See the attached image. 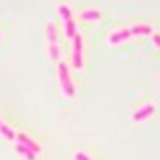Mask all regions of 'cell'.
<instances>
[{
	"mask_svg": "<svg viewBox=\"0 0 160 160\" xmlns=\"http://www.w3.org/2000/svg\"><path fill=\"white\" fill-rule=\"evenodd\" d=\"M152 26L151 24H136V26H130V28L125 29H117L114 31L109 37H108V42L111 47H115L118 43L125 42V40L131 38V37H141V35H149L152 34Z\"/></svg>",
	"mask_w": 160,
	"mask_h": 160,
	"instance_id": "6da1fadb",
	"label": "cell"
},
{
	"mask_svg": "<svg viewBox=\"0 0 160 160\" xmlns=\"http://www.w3.org/2000/svg\"><path fill=\"white\" fill-rule=\"evenodd\" d=\"M45 35L48 42V56L53 62L61 61V50L58 45V28L53 21H48L45 26Z\"/></svg>",
	"mask_w": 160,
	"mask_h": 160,
	"instance_id": "7a4b0ae2",
	"label": "cell"
},
{
	"mask_svg": "<svg viewBox=\"0 0 160 160\" xmlns=\"http://www.w3.org/2000/svg\"><path fill=\"white\" fill-rule=\"evenodd\" d=\"M58 78H59V83H61V90L64 93L66 98H75V85L71 78V72L68 69V64L64 61L58 62Z\"/></svg>",
	"mask_w": 160,
	"mask_h": 160,
	"instance_id": "3957f363",
	"label": "cell"
},
{
	"mask_svg": "<svg viewBox=\"0 0 160 160\" xmlns=\"http://www.w3.org/2000/svg\"><path fill=\"white\" fill-rule=\"evenodd\" d=\"M58 13H59V16L62 18V22H64L66 37L74 38L77 35V26H75V21H74V16H72L71 7L68 3H59L58 5Z\"/></svg>",
	"mask_w": 160,
	"mask_h": 160,
	"instance_id": "277c9868",
	"label": "cell"
},
{
	"mask_svg": "<svg viewBox=\"0 0 160 160\" xmlns=\"http://www.w3.org/2000/svg\"><path fill=\"white\" fill-rule=\"evenodd\" d=\"M74 50H72V64L75 69L83 68V38L80 34H77L74 38Z\"/></svg>",
	"mask_w": 160,
	"mask_h": 160,
	"instance_id": "5b68a950",
	"label": "cell"
},
{
	"mask_svg": "<svg viewBox=\"0 0 160 160\" xmlns=\"http://www.w3.org/2000/svg\"><path fill=\"white\" fill-rule=\"evenodd\" d=\"M154 114H155V104H144L131 114V120L133 122H142V120L152 117Z\"/></svg>",
	"mask_w": 160,
	"mask_h": 160,
	"instance_id": "8992f818",
	"label": "cell"
},
{
	"mask_svg": "<svg viewBox=\"0 0 160 160\" xmlns=\"http://www.w3.org/2000/svg\"><path fill=\"white\" fill-rule=\"evenodd\" d=\"M16 139L19 141V144H22L24 148H28L29 151H32L35 155L42 152V148H40V144H38L35 139L29 138V136H28V133H24V131H19V133H16Z\"/></svg>",
	"mask_w": 160,
	"mask_h": 160,
	"instance_id": "52a82bcc",
	"label": "cell"
},
{
	"mask_svg": "<svg viewBox=\"0 0 160 160\" xmlns=\"http://www.w3.org/2000/svg\"><path fill=\"white\" fill-rule=\"evenodd\" d=\"M78 18L82 21H87V22H93V21H99L101 19V11L98 8H88V10H83L80 11Z\"/></svg>",
	"mask_w": 160,
	"mask_h": 160,
	"instance_id": "ba28073f",
	"label": "cell"
},
{
	"mask_svg": "<svg viewBox=\"0 0 160 160\" xmlns=\"http://www.w3.org/2000/svg\"><path fill=\"white\" fill-rule=\"evenodd\" d=\"M0 135H2L3 138H7L8 141L16 139V133L13 131V128H11V127H8L2 118H0Z\"/></svg>",
	"mask_w": 160,
	"mask_h": 160,
	"instance_id": "9c48e42d",
	"label": "cell"
},
{
	"mask_svg": "<svg viewBox=\"0 0 160 160\" xmlns=\"http://www.w3.org/2000/svg\"><path fill=\"white\" fill-rule=\"evenodd\" d=\"M15 151H16L21 157H24L26 160H35V158H37V155H35L32 151H29L28 148H24L22 144H18L16 148H15Z\"/></svg>",
	"mask_w": 160,
	"mask_h": 160,
	"instance_id": "30bf717a",
	"label": "cell"
},
{
	"mask_svg": "<svg viewBox=\"0 0 160 160\" xmlns=\"http://www.w3.org/2000/svg\"><path fill=\"white\" fill-rule=\"evenodd\" d=\"M74 160H91V157L87 152H83V151H77L74 154Z\"/></svg>",
	"mask_w": 160,
	"mask_h": 160,
	"instance_id": "8fae6325",
	"label": "cell"
},
{
	"mask_svg": "<svg viewBox=\"0 0 160 160\" xmlns=\"http://www.w3.org/2000/svg\"><path fill=\"white\" fill-rule=\"evenodd\" d=\"M152 43L160 50V32H152Z\"/></svg>",
	"mask_w": 160,
	"mask_h": 160,
	"instance_id": "7c38bea8",
	"label": "cell"
},
{
	"mask_svg": "<svg viewBox=\"0 0 160 160\" xmlns=\"http://www.w3.org/2000/svg\"><path fill=\"white\" fill-rule=\"evenodd\" d=\"M0 38H2V31H0Z\"/></svg>",
	"mask_w": 160,
	"mask_h": 160,
	"instance_id": "4fadbf2b",
	"label": "cell"
},
{
	"mask_svg": "<svg viewBox=\"0 0 160 160\" xmlns=\"http://www.w3.org/2000/svg\"><path fill=\"white\" fill-rule=\"evenodd\" d=\"M158 85H160V77H158Z\"/></svg>",
	"mask_w": 160,
	"mask_h": 160,
	"instance_id": "5bb4252c",
	"label": "cell"
}]
</instances>
